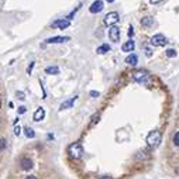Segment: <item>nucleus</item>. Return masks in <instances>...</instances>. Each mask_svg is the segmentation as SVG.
Segmentation results:
<instances>
[{
    "mask_svg": "<svg viewBox=\"0 0 179 179\" xmlns=\"http://www.w3.org/2000/svg\"><path fill=\"white\" fill-rule=\"evenodd\" d=\"M149 41H151V44L154 47H165L168 44V39L165 38L162 34H155V35H152Z\"/></svg>",
    "mask_w": 179,
    "mask_h": 179,
    "instance_id": "4",
    "label": "nucleus"
},
{
    "mask_svg": "<svg viewBox=\"0 0 179 179\" xmlns=\"http://www.w3.org/2000/svg\"><path fill=\"white\" fill-rule=\"evenodd\" d=\"M133 34H134V28H133V27H130V28H128V35L133 37Z\"/></svg>",
    "mask_w": 179,
    "mask_h": 179,
    "instance_id": "25",
    "label": "nucleus"
},
{
    "mask_svg": "<svg viewBox=\"0 0 179 179\" xmlns=\"http://www.w3.org/2000/svg\"><path fill=\"white\" fill-rule=\"evenodd\" d=\"M7 147V141L6 138H0V151H3L4 148Z\"/></svg>",
    "mask_w": 179,
    "mask_h": 179,
    "instance_id": "20",
    "label": "nucleus"
},
{
    "mask_svg": "<svg viewBox=\"0 0 179 179\" xmlns=\"http://www.w3.org/2000/svg\"><path fill=\"white\" fill-rule=\"evenodd\" d=\"M148 76H149V73L147 72L145 69H138V71H135V72H133V79L135 82H144Z\"/></svg>",
    "mask_w": 179,
    "mask_h": 179,
    "instance_id": "5",
    "label": "nucleus"
},
{
    "mask_svg": "<svg viewBox=\"0 0 179 179\" xmlns=\"http://www.w3.org/2000/svg\"><path fill=\"white\" fill-rule=\"evenodd\" d=\"M162 0H149V3H152V4H158V3H161Z\"/></svg>",
    "mask_w": 179,
    "mask_h": 179,
    "instance_id": "26",
    "label": "nucleus"
},
{
    "mask_svg": "<svg viewBox=\"0 0 179 179\" xmlns=\"http://www.w3.org/2000/svg\"><path fill=\"white\" fill-rule=\"evenodd\" d=\"M24 133H25V135H27L28 138H34V137H35L34 130H33V128H30V127H25L24 128Z\"/></svg>",
    "mask_w": 179,
    "mask_h": 179,
    "instance_id": "18",
    "label": "nucleus"
},
{
    "mask_svg": "<svg viewBox=\"0 0 179 179\" xmlns=\"http://www.w3.org/2000/svg\"><path fill=\"white\" fill-rule=\"evenodd\" d=\"M109 38L112 39V41H114V43H117L118 39H120V28H118L117 25H113V27H110V30H109Z\"/></svg>",
    "mask_w": 179,
    "mask_h": 179,
    "instance_id": "7",
    "label": "nucleus"
},
{
    "mask_svg": "<svg viewBox=\"0 0 179 179\" xmlns=\"http://www.w3.org/2000/svg\"><path fill=\"white\" fill-rule=\"evenodd\" d=\"M137 62H138V57H137L135 54H130L127 58H126V64L131 65V67L137 65Z\"/></svg>",
    "mask_w": 179,
    "mask_h": 179,
    "instance_id": "15",
    "label": "nucleus"
},
{
    "mask_svg": "<svg viewBox=\"0 0 179 179\" xmlns=\"http://www.w3.org/2000/svg\"><path fill=\"white\" fill-rule=\"evenodd\" d=\"M71 25V20L69 18H59L57 21L52 23V27L54 28H59V30H65Z\"/></svg>",
    "mask_w": 179,
    "mask_h": 179,
    "instance_id": "6",
    "label": "nucleus"
},
{
    "mask_svg": "<svg viewBox=\"0 0 179 179\" xmlns=\"http://www.w3.org/2000/svg\"><path fill=\"white\" fill-rule=\"evenodd\" d=\"M167 57L175 58L176 57V51H175V49H168V51H167Z\"/></svg>",
    "mask_w": 179,
    "mask_h": 179,
    "instance_id": "21",
    "label": "nucleus"
},
{
    "mask_svg": "<svg viewBox=\"0 0 179 179\" xmlns=\"http://www.w3.org/2000/svg\"><path fill=\"white\" fill-rule=\"evenodd\" d=\"M33 68H34V62H31V65L27 68V73H28V75H30V73H31V71H33Z\"/></svg>",
    "mask_w": 179,
    "mask_h": 179,
    "instance_id": "24",
    "label": "nucleus"
},
{
    "mask_svg": "<svg viewBox=\"0 0 179 179\" xmlns=\"http://www.w3.org/2000/svg\"><path fill=\"white\" fill-rule=\"evenodd\" d=\"M68 154L72 159H80L83 154V148L80 145V143H73L68 147Z\"/></svg>",
    "mask_w": 179,
    "mask_h": 179,
    "instance_id": "1",
    "label": "nucleus"
},
{
    "mask_svg": "<svg viewBox=\"0 0 179 179\" xmlns=\"http://www.w3.org/2000/svg\"><path fill=\"white\" fill-rule=\"evenodd\" d=\"M107 2H109V3H112V2H113V0H107Z\"/></svg>",
    "mask_w": 179,
    "mask_h": 179,
    "instance_id": "31",
    "label": "nucleus"
},
{
    "mask_svg": "<svg viewBox=\"0 0 179 179\" xmlns=\"http://www.w3.org/2000/svg\"><path fill=\"white\" fill-rule=\"evenodd\" d=\"M134 48H135V43H134L133 39H128V41H126V43L123 44V47H122V49L124 52H131Z\"/></svg>",
    "mask_w": 179,
    "mask_h": 179,
    "instance_id": "12",
    "label": "nucleus"
},
{
    "mask_svg": "<svg viewBox=\"0 0 179 179\" xmlns=\"http://www.w3.org/2000/svg\"><path fill=\"white\" fill-rule=\"evenodd\" d=\"M69 37H51V38H47L45 39V44H62V43H67V41H69Z\"/></svg>",
    "mask_w": 179,
    "mask_h": 179,
    "instance_id": "9",
    "label": "nucleus"
},
{
    "mask_svg": "<svg viewBox=\"0 0 179 179\" xmlns=\"http://www.w3.org/2000/svg\"><path fill=\"white\" fill-rule=\"evenodd\" d=\"M24 112H25V107L24 106H21L20 109H18V113H20V114H21V113H24Z\"/></svg>",
    "mask_w": 179,
    "mask_h": 179,
    "instance_id": "28",
    "label": "nucleus"
},
{
    "mask_svg": "<svg viewBox=\"0 0 179 179\" xmlns=\"http://www.w3.org/2000/svg\"><path fill=\"white\" fill-rule=\"evenodd\" d=\"M102 10H103V2H102V0H96V2H93L92 6L89 7V11H90L92 14H97V13H100Z\"/></svg>",
    "mask_w": 179,
    "mask_h": 179,
    "instance_id": "8",
    "label": "nucleus"
},
{
    "mask_svg": "<svg viewBox=\"0 0 179 179\" xmlns=\"http://www.w3.org/2000/svg\"><path fill=\"white\" fill-rule=\"evenodd\" d=\"M141 25H143V27H152V25H154V18H152L151 16L143 17L141 18Z\"/></svg>",
    "mask_w": 179,
    "mask_h": 179,
    "instance_id": "14",
    "label": "nucleus"
},
{
    "mask_svg": "<svg viewBox=\"0 0 179 179\" xmlns=\"http://www.w3.org/2000/svg\"><path fill=\"white\" fill-rule=\"evenodd\" d=\"M25 179H37V178H35V176H34V175H30V176H27V178H25Z\"/></svg>",
    "mask_w": 179,
    "mask_h": 179,
    "instance_id": "29",
    "label": "nucleus"
},
{
    "mask_svg": "<svg viewBox=\"0 0 179 179\" xmlns=\"http://www.w3.org/2000/svg\"><path fill=\"white\" fill-rule=\"evenodd\" d=\"M90 96H93V97H96V96H99V92H96V90H93V92H90Z\"/></svg>",
    "mask_w": 179,
    "mask_h": 179,
    "instance_id": "27",
    "label": "nucleus"
},
{
    "mask_svg": "<svg viewBox=\"0 0 179 179\" xmlns=\"http://www.w3.org/2000/svg\"><path fill=\"white\" fill-rule=\"evenodd\" d=\"M76 99H78V96H73V97H71L69 100H65L64 103H62L61 106H59V110H67V109H69V107H72Z\"/></svg>",
    "mask_w": 179,
    "mask_h": 179,
    "instance_id": "13",
    "label": "nucleus"
},
{
    "mask_svg": "<svg viewBox=\"0 0 179 179\" xmlns=\"http://www.w3.org/2000/svg\"><path fill=\"white\" fill-rule=\"evenodd\" d=\"M45 73H48V75H58V73H59V68L48 67V68H45Z\"/></svg>",
    "mask_w": 179,
    "mask_h": 179,
    "instance_id": "16",
    "label": "nucleus"
},
{
    "mask_svg": "<svg viewBox=\"0 0 179 179\" xmlns=\"http://www.w3.org/2000/svg\"><path fill=\"white\" fill-rule=\"evenodd\" d=\"M172 141H173V145H175V147H179V131H178V133H175V135H173Z\"/></svg>",
    "mask_w": 179,
    "mask_h": 179,
    "instance_id": "19",
    "label": "nucleus"
},
{
    "mask_svg": "<svg viewBox=\"0 0 179 179\" xmlns=\"http://www.w3.org/2000/svg\"><path fill=\"white\" fill-rule=\"evenodd\" d=\"M44 117H45V110H44L43 107H38V109L35 110V113H34V116H33L34 122H41Z\"/></svg>",
    "mask_w": 179,
    "mask_h": 179,
    "instance_id": "11",
    "label": "nucleus"
},
{
    "mask_svg": "<svg viewBox=\"0 0 179 179\" xmlns=\"http://www.w3.org/2000/svg\"><path fill=\"white\" fill-rule=\"evenodd\" d=\"M109 51H110V45H109V44H103V45H100L99 48L96 49L97 54H106V52H109Z\"/></svg>",
    "mask_w": 179,
    "mask_h": 179,
    "instance_id": "17",
    "label": "nucleus"
},
{
    "mask_svg": "<svg viewBox=\"0 0 179 179\" xmlns=\"http://www.w3.org/2000/svg\"><path fill=\"white\" fill-rule=\"evenodd\" d=\"M0 107H2V100H0Z\"/></svg>",
    "mask_w": 179,
    "mask_h": 179,
    "instance_id": "32",
    "label": "nucleus"
},
{
    "mask_svg": "<svg viewBox=\"0 0 179 179\" xmlns=\"http://www.w3.org/2000/svg\"><path fill=\"white\" fill-rule=\"evenodd\" d=\"M16 96H17L20 100H24V99H25V94L23 93V92H17V93H16Z\"/></svg>",
    "mask_w": 179,
    "mask_h": 179,
    "instance_id": "23",
    "label": "nucleus"
},
{
    "mask_svg": "<svg viewBox=\"0 0 179 179\" xmlns=\"http://www.w3.org/2000/svg\"><path fill=\"white\" fill-rule=\"evenodd\" d=\"M102 179H113V178H109V176H104V178H102Z\"/></svg>",
    "mask_w": 179,
    "mask_h": 179,
    "instance_id": "30",
    "label": "nucleus"
},
{
    "mask_svg": "<svg viewBox=\"0 0 179 179\" xmlns=\"http://www.w3.org/2000/svg\"><path fill=\"white\" fill-rule=\"evenodd\" d=\"M118 20H120V17H118L117 11H110V13H107V14L104 16V24L109 25V27L116 25L118 23Z\"/></svg>",
    "mask_w": 179,
    "mask_h": 179,
    "instance_id": "3",
    "label": "nucleus"
},
{
    "mask_svg": "<svg viewBox=\"0 0 179 179\" xmlns=\"http://www.w3.org/2000/svg\"><path fill=\"white\" fill-rule=\"evenodd\" d=\"M21 134V127L20 126H14V135H20Z\"/></svg>",
    "mask_w": 179,
    "mask_h": 179,
    "instance_id": "22",
    "label": "nucleus"
},
{
    "mask_svg": "<svg viewBox=\"0 0 179 179\" xmlns=\"http://www.w3.org/2000/svg\"><path fill=\"white\" fill-rule=\"evenodd\" d=\"M20 167H21L23 171H30L33 168V161H31L30 158H23L21 161H20Z\"/></svg>",
    "mask_w": 179,
    "mask_h": 179,
    "instance_id": "10",
    "label": "nucleus"
},
{
    "mask_svg": "<svg viewBox=\"0 0 179 179\" xmlns=\"http://www.w3.org/2000/svg\"><path fill=\"white\" fill-rule=\"evenodd\" d=\"M159 143H161V133L158 130L151 131V133L148 134V137H147V144H148V147L155 148Z\"/></svg>",
    "mask_w": 179,
    "mask_h": 179,
    "instance_id": "2",
    "label": "nucleus"
}]
</instances>
